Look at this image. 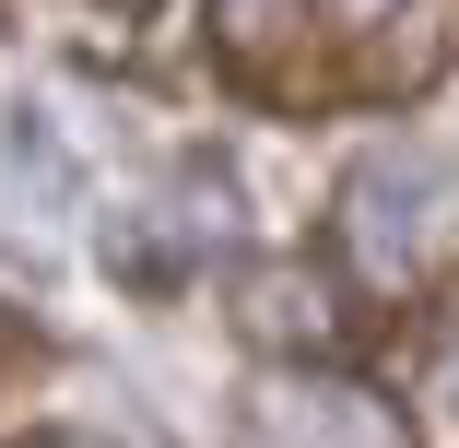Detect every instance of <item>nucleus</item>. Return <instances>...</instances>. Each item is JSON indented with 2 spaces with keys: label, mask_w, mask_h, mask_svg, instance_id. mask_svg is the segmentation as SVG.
Masks as SVG:
<instances>
[{
  "label": "nucleus",
  "mask_w": 459,
  "mask_h": 448,
  "mask_svg": "<svg viewBox=\"0 0 459 448\" xmlns=\"http://www.w3.org/2000/svg\"><path fill=\"white\" fill-rule=\"evenodd\" d=\"M342 259L365 295H436L459 259V165L424 142H377L342 177Z\"/></svg>",
  "instance_id": "f257e3e1"
},
{
  "label": "nucleus",
  "mask_w": 459,
  "mask_h": 448,
  "mask_svg": "<svg viewBox=\"0 0 459 448\" xmlns=\"http://www.w3.org/2000/svg\"><path fill=\"white\" fill-rule=\"evenodd\" d=\"M236 425H247V448H412V413L330 354H271L236 401Z\"/></svg>",
  "instance_id": "f03ea898"
},
{
  "label": "nucleus",
  "mask_w": 459,
  "mask_h": 448,
  "mask_svg": "<svg viewBox=\"0 0 459 448\" xmlns=\"http://www.w3.org/2000/svg\"><path fill=\"white\" fill-rule=\"evenodd\" d=\"M224 248H236V177L201 165V154H189V165H165L153 189L107 224V259H118L130 284H153V295H165V284H189L201 259H224Z\"/></svg>",
  "instance_id": "7ed1b4c3"
},
{
  "label": "nucleus",
  "mask_w": 459,
  "mask_h": 448,
  "mask_svg": "<svg viewBox=\"0 0 459 448\" xmlns=\"http://www.w3.org/2000/svg\"><path fill=\"white\" fill-rule=\"evenodd\" d=\"M236 319H247V342H271V354H330V342H342V295H330V272H307V259H259Z\"/></svg>",
  "instance_id": "20e7f679"
},
{
  "label": "nucleus",
  "mask_w": 459,
  "mask_h": 448,
  "mask_svg": "<svg viewBox=\"0 0 459 448\" xmlns=\"http://www.w3.org/2000/svg\"><path fill=\"white\" fill-rule=\"evenodd\" d=\"M318 36V0H212V48L247 83H283V48Z\"/></svg>",
  "instance_id": "39448f33"
},
{
  "label": "nucleus",
  "mask_w": 459,
  "mask_h": 448,
  "mask_svg": "<svg viewBox=\"0 0 459 448\" xmlns=\"http://www.w3.org/2000/svg\"><path fill=\"white\" fill-rule=\"evenodd\" d=\"M424 0H318V36L307 48H377L389 24H412Z\"/></svg>",
  "instance_id": "423d86ee"
},
{
  "label": "nucleus",
  "mask_w": 459,
  "mask_h": 448,
  "mask_svg": "<svg viewBox=\"0 0 459 448\" xmlns=\"http://www.w3.org/2000/svg\"><path fill=\"white\" fill-rule=\"evenodd\" d=\"M24 448H118V436H95V425H48V436H24Z\"/></svg>",
  "instance_id": "0eeeda50"
},
{
  "label": "nucleus",
  "mask_w": 459,
  "mask_h": 448,
  "mask_svg": "<svg viewBox=\"0 0 459 448\" xmlns=\"http://www.w3.org/2000/svg\"><path fill=\"white\" fill-rule=\"evenodd\" d=\"M436 390H447V401H459V330H447V354H436Z\"/></svg>",
  "instance_id": "6e6552de"
}]
</instances>
